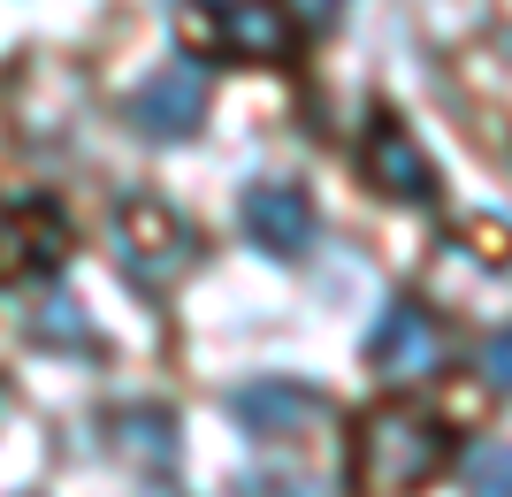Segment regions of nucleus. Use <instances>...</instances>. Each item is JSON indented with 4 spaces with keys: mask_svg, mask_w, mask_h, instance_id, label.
Returning <instances> with one entry per match:
<instances>
[{
    "mask_svg": "<svg viewBox=\"0 0 512 497\" xmlns=\"http://www.w3.org/2000/svg\"><path fill=\"white\" fill-rule=\"evenodd\" d=\"M207 69L199 62H169V69H153L146 85L130 92V123H138V138H153V146H184V138H199V123H207Z\"/></svg>",
    "mask_w": 512,
    "mask_h": 497,
    "instance_id": "nucleus-3",
    "label": "nucleus"
},
{
    "mask_svg": "<svg viewBox=\"0 0 512 497\" xmlns=\"http://www.w3.org/2000/svg\"><path fill=\"white\" fill-rule=\"evenodd\" d=\"M444 459H451V429L428 406H413V398H390V406L360 413V429H352V475L375 497L421 490Z\"/></svg>",
    "mask_w": 512,
    "mask_h": 497,
    "instance_id": "nucleus-1",
    "label": "nucleus"
},
{
    "mask_svg": "<svg viewBox=\"0 0 512 497\" xmlns=\"http://www.w3.org/2000/svg\"><path fill=\"white\" fill-rule=\"evenodd\" d=\"M214 39H222V54H237V62L276 69V62L299 54V16H291L283 0H222Z\"/></svg>",
    "mask_w": 512,
    "mask_h": 497,
    "instance_id": "nucleus-8",
    "label": "nucleus"
},
{
    "mask_svg": "<svg viewBox=\"0 0 512 497\" xmlns=\"http://www.w3.org/2000/svg\"><path fill=\"white\" fill-rule=\"evenodd\" d=\"M505 475H512V459H505V444H474L467 452V482H474V497H505Z\"/></svg>",
    "mask_w": 512,
    "mask_h": 497,
    "instance_id": "nucleus-12",
    "label": "nucleus"
},
{
    "mask_svg": "<svg viewBox=\"0 0 512 497\" xmlns=\"http://www.w3.org/2000/svg\"><path fill=\"white\" fill-rule=\"evenodd\" d=\"M306 16H314V23H329V16H337V0H306Z\"/></svg>",
    "mask_w": 512,
    "mask_h": 497,
    "instance_id": "nucleus-15",
    "label": "nucleus"
},
{
    "mask_svg": "<svg viewBox=\"0 0 512 497\" xmlns=\"http://www.w3.org/2000/svg\"><path fill=\"white\" fill-rule=\"evenodd\" d=\"M505 360H512V337H505V329H490V345H482V375H490V390H505V383H512Z\"/></svg>",
    "mask_w": 512,
    "mask_h": 497,
    "instance_id": "nucleus-13",
    "label": "nucleus"
},
{
    "mask_svg": "<svg viewBox=\"0 0 512 497\" xmlns=\"http://www.w3.org/2000/svg\"><path fill=\"white\" fill-rule=\"evenodd\" d=\"M115 253H123L130 276L169 283L176 268L199 260V238H192V222L176 215V207H161V199H123L115 207Z\"/></svg>",
    "mask_w": 512,
    "mask_h": 497,
    "instance_id": "nucleus-2",
    "label": "nucleus"
},
{
    "mask_svg": "<svg viewBox=\"0 0 512 497\" xmlns=\"http://www.w3.org/2000/svg\"><path fill=\"white\" fill-rule=\"evenodd\" d=\"M138 497H176V490H161V482H153V490H138Z\"/></svg>",
    "mask_w": 512,
    "mask_h": 497,
    "instance_id": "nucleus-16",
    "label": "nucleus"
},
{
    "mask_svg": "<svg viewBox=\"0 0 512 497\" xmlns=\"http://www.w3.org/2000/svg\"><path fill=\"white\" fill-rule=\"evenodd\" d=\"M276 497H337V490H329V482H283Z\"/></svg>",
    "mask_w": 512,
    "mask_h": 497,
    "instance_id": "nucleus-14",
    "label": "nucleus"
},
{
    "mask_svg": "<svg viewBox=\"0 0 512 497\" xmlns=\"http://www.w3.org/2000/svg\"><path fill=\"white\" fill-rule=\"evenodd\" d=\"M436 360H444V337L428 322V306L390 299L383 314H375V329H367V368L383 375V383H428Z\"/></svg>",
    "mask_w": 512,
    "mask_h": 497,
    "instance_id": "nucleus-5",
    "label": "nucleus"
},
{
    "mask_svg": "<svg viewBox=\"0 0 512 497\" xmlns=\"http://www.w3.org/2000/svg\"><path fill=\"white\" fill-rule=\"evenodd\" d=\"M31 337H39V345H62V352H92V345H100L77 299H39V306H31Z\"/></svg>",
    "mask_w": 512,
    "mask_h": 497,
    "instance_id": "nucleus-11",
    "label": "nucleus"
},
{
    "mask_svg": "<svg viewBox=\"0 0 512 497\" xmlns=\"http://www.w3.org/2000/svg\"><path fill=\"white\" fill-rule=\"evenodd\" d=\"M176 413H161V406H130V413H115V452H130V459H146V467H169L176 459Z\"/></svg>",
    "mask_w": 512,
    "mask_h": 497,
    "instance_id": "nucleus-10",
    "label": "nucleus"
},
{
    "mask_svg": "<svg viewBox=\"0 0 512 497\" xmlns=\"http://www.w3.org/2000/svg\"><path fill=\"white\" fill-rule=\"evenodd\" d=\"M62 260H69V222L54 199H8L0 207V291L54 276Z\"/></svg>",
    "mask_w": 512,
    "mask_h": 497,
    "instance_id": "nucleus-4",
    "label": "nucleus"
},
{
    "mask_svg": "<svg viewBox=\"0 0 512 497\" xmlns=\"http://www.w3.org/2000/svg\"><path fill=\"white\" fill-rule=\"evenodd\" d=\"M237 215H245V238L268 260H299L306 245H314V199H306L299 184H283V176H260Z\"/></svg>",
    "mask_w": 512,
    "mask_h": 497,
    "instance_id": "nucleus-7",
    "label": "nucleus"
},
{
    "mask_svg": "<svg viewBox=\"0 0 512 497\" xmlns=\"http://www.w3.org/2000/svg\"><path fill=\"white\" fill-rule=\"evenodd\" d=\"M360 169H367V184L383 199H428L436 192V169H428V153L406 138V123H390V115H375L367 123V138H360Z\"/></svg>",
    "mask_w": 512,
    "mask_h": 497,
    "instance_id": "nucleus-9",
    "label": "nucleus"
},
{
    "mask_svg": "<svg viewBox=\"0 0 512 497\" xmlns=\"http://www.w3.org/2000/svg\"><path fill=\"white\" fill-rule=\"evenodd\" d=\"M222 406H230V421L245 436H299V429H314V421H329V398L306 390V383H283V375H253V383H237Z\"/></svg>",
    "mask_w": 512,
    "mask_h": 497,
    "instance_id": "nucleus-6",
    "label": "nucleus"
}]
</instances>
